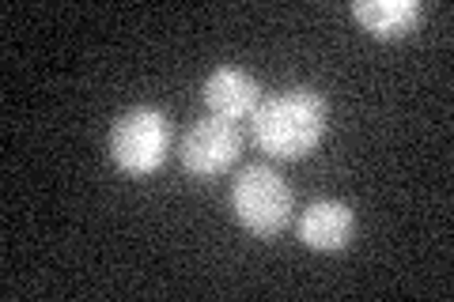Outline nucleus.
I'll return each mask as SVG.
<instances>
[{
	"mask_svg": "<svg viewBox=\"0 0 454 302\" xmlns=\"http://www.w3.org/2000/svg\"><path fill=\"white\" fill-rule=\"evenodd\" d=\"M254 118V140L273 159H303L322 143L330 125V106L310 88H292L269 95L258 103Z\"/></svg>",
	"mask_w": 454,
	"mask_h": 302,
	"instance_id": "1",
	"label": "nucleus"
},
{
	"mask_svg": "<svg viewBox=\"0 0 454 302\" xmlns=\"http://www.w3.org/2000/svg\"><path fill=\"white\" fill-rule=\"evenodd\" d=\"M106 151L118 170L133 178H148L167 163L170 151V118L160 106H133L110 125Z\"/></svg>",
	"mask_w": 454,
	"mask_h": 302,
	"instance_id": "2",
	"label": "nucleus"
},
{
	"mask_svg": "<svg viewBox=\"0 0 454 302\" xmlns=\"http://www.w3.org/2000/svg\"><path fill=\"white\" fill-rule=\"evenodd\" d=\"M235 220L258 238L280 235L292 220V190L273 166H247L231 182Z\"/></svg>",
	"mask_w": 454,
	"mask_h": 302,
	"instance_id": "3",
	"label": "nucleus"
},
{
	"mask_svg": "<svg viewBox=\"0 0 454 302\" xmlns=\"http://www.w3.org/2000/svg\"><path fill=\"white\" fill-rule=\"evenodd\" d=\"M239 151H243V136H239L235 121L201 118L182 136L178 159L193 178H220L227 166H235Z\"/></svg>",
	"mask_w": 454,
	"mask_h": 302,
	"instance_id": "4",
	"label": "nucleus"
},
{
	"mask_svg": "<svg viewBox=\"0 0 454 302\" xmlns=\"http://www.w3.org/2000/svg\"><path fill=\"white\" fill-rule=\"evenodd\" d=\"M295 235H300L307 250L340 253L352 246V235H356V212H352L345 200H315V205H307V212L300 215Z\"/></svg>",
	"mask_w": 454,
	"mask_h": 302,
	"instance_id": "5",
	"label": "nucleus"
},
{
	"mask_svg": "<svg viewBox=\"0 0 454 302\" xmlns=\"http://www.w3.org/2000/svg\"><path fill=\"white\" fill-rule=\"evenodd\" d=\"M205 106L212 110V118H223V121H239V118H250L262 103V83L250 76L247 68H235V65H220L208 72L205 88H201Z\"/></svg>",
	"mask_w": 454,
	"mask_h": 302,
	"instance_id": "6",
	"label": "nucleus"
},
{
	"mask_svg": "<svg viewBox=\"0 0 454 302\" xmlns=\"http://www.w3.org/2000/svg\"><path fill=\"white\" fill-rule=\"evenodd\" d=\"M352 16H356V23L372 38L394 42V38H405L417 31L424 8H420V0H356Z\"/></svg>",
	"mask_w": 454,
	"mask_h": 302,
	"instance_id": "7",
	"label": "nucleus"
}]
</instances>
